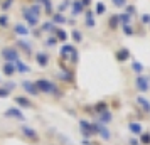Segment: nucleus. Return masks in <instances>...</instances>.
Segmentation results:
<instances>
[{
	"mask_svg": "<svg viewBox=\"0 0 150 145\" xmlns=\"http://www.w3.org/2000/svg\"><path fill=\"white\" fill-rule=\"evenodd\" d=\"M81 144H83V145H93V144H91V142L88 140V138H83V142H81Z\"/></svg>",
	"mask_w": 150,
	"mask_h": 145,
	"instance_id": "obj_48",
	"label": "nucleus"
},
{
	"mask_svg": "<svg viewBox=\"0 0 150 145\" xmlns=\"http://www.w3.org/2000/svg\"><path fill=\"white\" fill-rule=\"evenodd\" d=\"M79 2H81L83 7H89L91 5V0H79Z\"/></svg>",
	"mask_w": 150,
	"mask_h": 145,
	"instance_id": "obj_47",
	"label": "nucleus"
},
{
	"mask_svg": "<svg viewBox=\"0 0 150 145\" xmlns=\"http://www.w3.org/2000/svg\"><path fill=\"white\" fill-rule=\"evenodd\" d=\"M12 5H14V0H2L0 2V8L2 10H8Z\"/></svg>",
	"mask_w": 150,
	"mask_h": 145,
	"instance_id": "obj_38",
	"label": "nucleus"
},
{
	"mask_svg": "<svg viewBox=\"0 0 150 145\" xmlns=\"http://www.w3.org/2000/svg\"><path fill=\"white\" fill-rule=\"evenodd\" d=\"M4 117L10 118V120H17V122H25L27 120L25 115H24V111L19 106H10V108H7V110L4 111Z\"/></svg>",
	"mask_w": 150,
	"mask_h": 145,
	"instance_id": "obj_6",
	"label": "nucleus"
},
{
	"mask_svg": "<svg viewBox=\"0 0 150 145\" xmlns=\"http://www.w3.org/2000/svg\"><path fill=\"white\" fill-rule=\"evenodd\" d=\"M128 145H140V142H138V137H130V138H128Z\"/></svg>",
	"mask_w": 150,
	"mask_h": 145,
	"instance_id": "obj_45",
	"label": "nucleus"
},
{
	"mask_svg": "<svg viewBox=\"0 0 150 145\" xmlns=\"http://www.w3.org/2000/svg\"><path fill=\"white\" fill-rule=\"evenodd\" d=\"M15 73H17V69H15V64L14 62H4V66H2V74L4 76H14Z\"/></svg>",
	"mask_w": 150,
	"mask_h": 145,
	"instance_id": "obj_20",
	"label": "nucleus"
},
{
	"mask_svg": "<svg viewBox=\"0 0 150 145\" xmlns=\"http://www.w3.org/2000/svg\"><path fill=\"white\" fill-rule=\"evenodd\" d=\"M118 19H120V25H127L132 22V15H128L127 12H123V14H118Z\"/></svg>",
	"mask_w": 150,
	"mask_h": 145,
	"instance_id": "obj_34",
	"label": "nucleus"
},
{
	"mask_svg": "<svg viewBox=\"0 0 150 145\" xmlns=\"http://www.w3.org/2000/svg\"><path fill=\"white\" fill-rule=\"evenodd\" d=\"M142 22L143 24H150V14H143L142 15Z\"/></svg>",
	"mask_w": 150,
	"mask_h": 145,
	"instance_id": "obj_46",
	"label": "nucleus"
},
{
	"mask_svg": "<svg viewBox=\"0 0 150 145\" xmlns=\"http://www.w3.org/2000/svg\"><path fill=\"white\" fill-rule=\"evenodd\" d=\"M71 37H73V42L74 44H81L83 42V34H81L79 29H73L71 30Z\"/></svg>",
	"mask_w": 150,
	"mask_h": 145,
	"instance_id": "obj_30",
	"label": "nucleus"
},
{
	"mask_svg": "<svg viewBox=\"0 0 150 145\" xmlns=\"http://www.w3.org/2000/svg\"><path fill=\"white\" fill-rule=\"evenodd\" d=\"M78 52V49L73 46V44H62L61 49H59V56H61V61H69L73 56Z\"/></svg>",
	"mask_w": 150,
	"mask_h": 145,
	"instance_id": "obj_8",
	"label": "nucleus"
},
{
	"mask_svg": "<svg viewBox=\"0 0 150 145\" xmlns=\"http://www.w3.org/2000/svg\"><path fill=\"white\" fill-rule=\"evenodd\" d=\"M108 27L111 29V30H116V29L120 27V19H118V14H113L108 19Z\"/></svg>",
	"mask_w": 150,
	"mask_h": 145,
	"instance_id": "obj_27",
	"label": "nucleus"
},
{
	"mask_svg": "<svg viewBox=\"0 0 150 145\" xmlns=\"http://www.w3.org/2000/svg\"><path fill=\"white\" fill-rule=\"evenodd\" d=\"M21 88L27 93V96H39V91L35 88L34 81H21Z\"/></svg>",
	"mask_w": 150,
	"mask_h": 145,
	"instance_id": "obj_12",
	"label": "nucleus"
},
{
	"mask_svg": "<svg viewBox=\"0 0 150 145\" xmlns=\"http://www.w3.org/2000/svg\"><path fill=\"white\" fill-rule=\"evenodd\" d=\"M51 22H52L54 25H62V24H68V19H66L61 12H57V14H54L51 17Z\"/></svg>",
	"mask_w": 150,
	"mask_h": 145,
	"instance_id": "obj_26",
	"label": "nucleus"
},
{
	"mask_svg": "<svg viewBox=\"0 0 150 145\" xmlns=\"http://www.w3.org/2000/svg\"><path fill=\"white\" fill-rule=\"evenodd\" d=\"M86 19H84V25L88 29H95L96 25V21H95V14L91 12V10H86V15H84Z\"/></svg>",
	"mask_w": 150,
	"mask_h": 145,
	"instance_id": "obj_24",
	"label": "nucleus"
},
{
	"mask_svg": "<svg viewBox=\"0 0 150 145\" xmlns=\"http://www.w3.org/2000/svg\"><path fill=\"white\" fill-rule=\"evenodd\" d=\"M57 78L59 79H62L64 83H69V84H73L74 83V74H73V71L71 69H61L59 73H57Z\"/></svg>",
	"mask_w": 150,
	"mask_h": 145,
	"instance_id": "obj_16",
	"label": "nucleus"
},
{
	"mask_svg": "<svg viewBox=\"0 0 150 145\" xmlns=\"http://www.w3.org/2000/svg\"><path fill=\"white\" fill-rule=\"evenodd\" d=\"M71 7V0H62V4H59V7H57V10H59V12H64V10H66V8H69Z\"/></svg>",
	"mask_w": 150,
	"mask_h": 145,
	"instance_id": "obj_40",
	"label": "nucleus"
},
{
	"mask_svg": "<svg viewBox=\"0 0 150 145\" xmlns=\"http://www.w3.org/2000/svg\"><path fill=\"white\" fill-rule=\"evenodd\" d=\"M113 2V5L115 7H118V8H122V7H125L127 5V0H111Z\"/></svg>",
	"mask_w": 150,
	"mask_h": 145,
	"instance_id": "obj_43",
	"label": "nucleus"
},
{
	"mask_svg": "<svg viewBox=\"0 0 150 145\" xmlns=\"http://www.w3.org/2000/svg\"><path fill=\"white\" fill-rule=\"evenodd\" d=\"M35 57V62L41 66V68H47L49 66V61H51V56L47 54V52H44V51H39L37 54L34 56Z\"/></svg>",
	"mask_w": 150,
	"mask_h": 145,
	"instance_id": "obj_15",
	"label": "nucleus"
},
{
	"mask_svg": "<svg viewBox=\"0 0 150 145\" xmlns=\"http://www.w3.org/2000/svg\"><path fill=\"white\" fill-rule=\"evenodd\" d=\"M14 64H15V69H17V73H22V74H25V73H30V66H29V64H25V62L22 61V59H17Z\"/></svg>",
	"mask_w": 150,
	"mask_h": 145,
	"instance_id": "obj_23",
	"label": "nucleus"
},
{
	"mask_svg": "<svg viewBox=\"0 0 150 145\" xmlns=\"http://www.w3.org/2000/svg\"><path fill=\"white\" fill-rule=\"evenodd\" d=\"M91 110H93V115H100V113H103V111L110 110V105L105 101V100H101V101H96L93 106H91Z\"/></svg>",
	"mask_w": 150,
	"mask_h": 145,
	"instance_id": "obj_18",
	"label": "nucleus"
},
{
	"mask_svg": "<svg viewBox=\"0 0 150 145\" xmlns=\"http://www.w3.org/2000/svg\"><path fill=\"white\" fill-rule=\"evenodd\" d=\"M106 12V5L103 4V2H98L96 4V10H95V15H103Z\"/></svg>",
	"mask_w": 150,
	"mask_h": 145,
	"instance_id": "obj_37",
	"label": "nucleus"
},
{
	"mask_svg": "<svg viewBox=\"0 0 150 145\" xmlns=\"http://www.w3.org/2000/svg\"><path fill=\"white\" fill-rule=\"evenodd\" d=\"M83 12H84V7L81 5V2L79 0H71V14H73V17H78Z\"/></svg>",
	"mask_w": 150,
	"mask_h": 145,
	"instance_id": "obj_21",
	"label": "nucleus"
},
{
	"mask_svg": "<svg viewBox=\"0 0 150 145\" xmlns=\"http://www.w3.org/2000/svg\"><path fill=\"white\" fill-rule=\"evenodd\" d=\"M29 10H30V12H32V15H35L37 19H39V17H41V14H42V7L39 5V4H32V5L29 7Z\"/></svg>",
	"mask_w": 150,
	"mask_h": 145,
	"instance_id": "obj_33",
	"label": "nucleus"
},
{
	"mask_svg": "<svg viewBox=\"0 0 150 145\" xmlns=\"http://www.w3.org/2000/svg\"><path fill=\"white\" fill-rule=\"evenodd\" d=\"M19 130H21L22 137H25L27 140L34 142V144H37V142L41 140V137H39V132L35 130V128H32V127H30V125H27V123H22L21 127H19Z\"/></svg>",
	"mask_w": 150,
	"mask_h": 145,
	"instance_id": "obj_4",
	"label": "nucleus"
},
{
	"mask_svg": "<svg viewBox=\"0 0 150 145\" xmlns=\"http://www.w3.org/2000/svg\"><path fill=\"white\" fill-rule=\"evenodd\" d=\"M37 4L44 7V12L47 15L52 14V2H51V0H37Z\"/></svg>",
	"mask_w": 150,
	"mask_h": 145,
	"instance_id": "obj_28",
	"label": "nucleus"
},
{
	"mask_svg": "<svg viewBox=\"0 0 150 145\" xmlns=\"http://www.w3.org/2000/svg\"><path fill=\"white\" fill-rule=\"evenodd\" d=\"M52 35H54V37H56L59 42H66V41H68V32H66L64 29L56 27V30L52 32Z\"/></svg>",
	"mask_w": 150,
	"mask_h": 145,
	"instance_id": "obj_25",
	"label": "nucleus"
},
{
	"mask_svg": "<svg viewBox=\"0 0 150 145\" xmlns=\"http://www.w3.org/2000/svg\"><path fill=\"white\" fill-rule=\"evenodd\" d=\"M7 25H8V15L7 14H2V15H0V27L5 29Z\"/></svg>",
	"mask_w": 150,
	"mask_h": 145,
	"instance_id": "obj_41",
	"label": "nucleus"
},
{
	"mask_svg": "<svg viewBox=\"0 0 150 145\" xmlns=\"http://www.w3.org/2000/svg\"><path fill=\"white\" fill-rule=\"evenodd\" d=\"M95 122H98V123L106 125V127H108V125L113 122V113H111V110H106V111H103V113H100V115H96Z\"/></svg>",
	"mask_w": 150,
	"mask_h": 145,
	"instance_id": "obj_13",
	"label": "nucleus"
},
{
	"mask_svg": "<svg viewBox=\"0 0 150 145\" xmlns=\"http://www.w3.org/2000/svg\"><path fill=\"white\" fill-rule=\"evenodd\" d=\"M135 103L138 105V108H140V110H142L145 115H150V101H149L145 96L138 95V96L135 98Z\"/></svg>",
	"mask_w": 150,
	"mask_h": 145,
	"instance_id": "obj_14",
	"label": "nucleus"
},
{
	"mask_svg": "<svg viewBox=\"0 0 150 145\" xmlns=\"http://www.w3.org/2000/svg\"><path fill=\"white\" fill-rule=\"evenodd\" d=\"M93 123H95V128H96V135L101 137L105 142H110L111 140V130L106 125H101V123H98V122H93Z\"/></svg>",
	"mask_w": 150,
	"mask_h": 145,
	"instance_id": "obj_10",
	"label": "nucleus"
},
{
	"mask_svg": "<svg viewBox=\"0 0 150 145\" xmlns=\"http://www.w3.org/2000/svg\"><path fill=\"white\" fill-rule=\"evenodd\" d=\"M14 47L17 49V51H22V54H25V56H32V52H34L32 44L29 41H24V39H17Z\"/></svg>",
	"mask_w": 150,
	"mask_h": 145,
	"instance_id": "obj_9",
	"label": "nucleus"
},
{
	"mask_svg": "<svg viewBox=\"0 0 150 145\" xmlns=\"http://www.w3.org/2000/svg\"><path fill=\"white\" fill-rule=\"evenodd\" d=\"M12 95V91H8L7 88H4L2 84H0V98H8Z\"/></svg>",
	"mask_w": 150,
	"mask_h": 145,
	"instance_id": "obj_42",
	"label": "nucleus"
},
{
	"mask_svg": "<svg viewBox=\"0 0 150 145\" xmlns=\"http://www.w3.org/2000/svg\"><path fill=\"white\" fill-rule=\"evenodd\" d=\"M22 17L25 19L29 27H35V25L39 24V19H37L35 15H32V12L29 10V7H22Z\"/></svg>",
	"mask_w": 150,
	"mask_h": 145,
	"instance_id": "obj_11",
	"label": "nucleus"
},
{
	"mask_svg": "<svg viewBox=\"0 0 150 145\" xmlns=\"http://www.w3.org/2000/svg\"><path fill=\"white\" fill-rule=\"evenodd\" d=\"M122 32L127 37H132V35L135 34V30H133V27H132V24H127V25H122Z\"/></svg>",
	"mask_w": 150,
	"mask_h": 145,
	"instance_id": "obj_36",
	"label": "nucleus"
},
{
	"mask_svg": "<svg viewBox=\"0 0 150 145\" xmlns=\"http://www.w3.org/2000/svg\"><path fill=\"white\" fill-rule=\"evenodd\" d=\"M133 84H135L137 91H138L140 95H143V93H147V91L150 90V76H145V74H137Z\"/></svg>",
	"mask_w": 150,
	"mask_h": 145,
	"instance_id": "obj_5",
	"label": "nucleus"
},
{
	"mask_svg": "<svg viewBox=\"0 0 150 145\" xmlns=\"http://www.w3.org/2000/svg\"><path fill=\"white\" fill-rule=\"evenodd\" d=\"M14 34L21 35V37H25V35L30 34V29L24 24H14Z\"/></svg>",
	"mask_w": 150,
	"mask_h": 145,
	"instance_id": "obj_22",
	"label": "nucleus"
},
{
	"mask_svg": "<svg viewBox=\"0 0 150 145\" xmlns=\"http://www.w3.org/2000/svg\"><path fill=\"white\" fill-rule=\"evenodd\" d=\"M35 88L39 91V95H51V96L57 98V100H61L64 96V91L59 88V84L54 83L52 79H47V78H39V79H35L34 81Z\"/></svg>",
	"mask_w": 150,
	"mask_h": 145,
	"instance_id": "obj_1",
	"label": "nucleus"
},
{
	"mask_svg": "<svg viewBox=\"0 0 150 145\" xmlns=\"http://www.w3.org/2000/svg\"><path fill=\"white\" fill-rule=\"evenodd\" d=\"M125 10H127V14H128V15H133L137 12L135 5H125Z\"/></svg>",
	"mask_w": 150,
	"mask_h": 145,
	"instance_id": "obj_44",
	"label": "nucleus"
},
{
	"mask_svg": "<svg viewBox=\"0 0 150 145\" xmlns=\"http://www.w3.org/2000/svg\"><path fill=\"white\" fill-rule=\"evenodd\" d=\"M130 57H132V54H130V49H127V47H120V49L115 52V59H116L118 62L128 61Z\"/></svg>",
	"mask_w": 150,
	"mask_h": 145,
	"instance_id": "obj_17",
	"label": "nucleus"
},
{
	"mask_svg": "<svg viewBox=\"0 0 150 145\" xmlns=\"http://www.w3.org/2000/svg\"><path fill=\"white\" fill-rule=\"evenodd\" d=\"M56 27H57V25H54L52 22L49 21V22H44V24H41L39 30H41V32H54Z\"/></svg>",
	"mask_w": 150,
	"mask_h": 145,
	"instance_id": "obj_29",
	"label": "nucleus"
},
{
	"mask_svg": "<svg viewBox=\"0 0 150 145\" xmlns=\"http://www.w3.org/2000/svg\"><path fill=\"white\" fill-rule=\"evenodd\" d=\"M0 84H2L4 88H7L8 91H14L15 88H17V84H15L14 81H10V79H8V81H4V83H0Z\"/></svg>",
	"mask_w": 150,
	"mask_h": 145,
	"instance_id": "obj_39",
	"label": "nucleus"
},
{
	"mask_svg": "<svg viewBox=\"0 0 150 145\" xmlns=\"http://www.w3.org/2000/svg\"><path fill=\"white\" fill-rule=\"evenodd\" d=\"M143 69H145V66H143L140 61H133L132 62V71H133L135 74H143Z\"/></svg>",
	"mask_w": 150,
	"mask_h": 145,
	"instance_id": "obj_31",
	"label": "nucleus"
},
{
	"mask_svg": "<svg viewBox=\"0 0 150 145\" xmlns=\"http://www.w3.org/2000/svg\"><path fill=\"white\" fill-rule=\"evenodd\" d=\"M79 132H81V137L83 138H88V140H91L93 137H96L95 123H93V122H89V120H84V118L79 120Z\"/></svg>",
	"mask_w": 150,
	"mask_h": 145,
	"instance_id": "obj_2",
	"label": "nucleus"
},
{
	"mask_svg": "<svg viewBox=\"0 0 150 145\" xmlns=\"http://www.w3.org/2000/svg\"><path fill=\"white\" fill-rule=\"evenodd\" d=\"M128 132L133 135V137H138L143 132V125L140 122H130L128 123Z\"/></svg>",
	"mask_w": 150,
	"mask_h": 145,
	"instance_id": "obj_19",
	"label": "nucleus"
},
{
	"mask_svg": "<svg viewBox=\"0 0 150 145\" xmlns=\"http://www.w3.org/2000/svg\"><path fill=\"white\" fill-rule=\"evenodd\" d=\"M0 57L5 62H15L17 59H21V52L14 47V46H5L0 51Z\"/></svg>",
	"mask_w": 150,
	"mask_h": 145,
	"instance_id": "obj_3",
	"label": "nucleus"
},
{
	"mask_svg": "<svg viewBox=\"0 0 150 145\" xmlns=\"http://www.w3.org/2000/svg\"><path fill=\"white\" fill-rule=\"evenodd\" d=\"M14 103H15V106H19L21 110H35V103L30 98L24 96V95L14 96Z\"/></svg>",
	"mask_w": 150,
	"mask_h": 145,
	"instance_id": "obj_7",
	"label": "nucleus"
},
{
	"mask_svg": "<svg viewBox=\"0 0 150 145\" xmlns=\"http://www.w3.org/2000/svg\"><path fill=\"white\" fill-rule=\"evenodd\" d=\"M138 142L140 145H150V132H142L138 135Z\"/></svg>",
	"mask_w": 150,
	"mask_h": 145,
	"instance_id": "obj_32",
	"label": "nucleus"
},
{
	"mask_svg": "<svg viewBox=\"0 0 150 145\" xmlns=\"http://www.w3.org/2000/svg\"><path fill=\"white\" fill-rule=\"evenodd\" d=\"M57 39H56L54 35H49L47 39H46V41H44V46H46V47H56V46H57Z\"/></svg>",
	"mask_w": 150,
	"mask_h": 145,
	"instance_id": "obj_35",
	"label": "nucleus"
}]
</instances>
